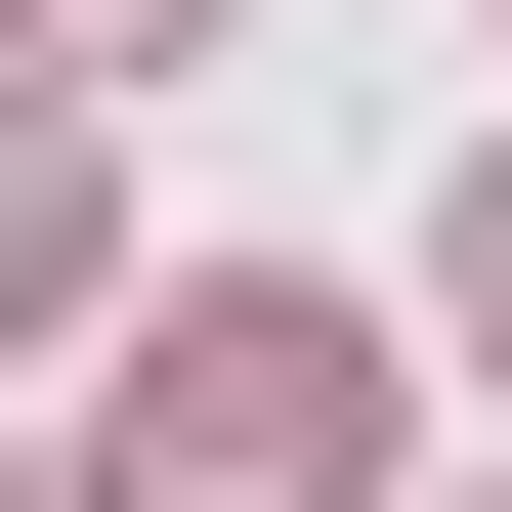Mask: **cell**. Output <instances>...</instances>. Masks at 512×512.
<instances>
[{
	"label": "cell",
	"instance_id": "cell-3",
	"mask_svg": "<svg viewBox=\"0 0 512 512\" xmlns=\"http://www.w3.org/2000/svg\"><path fill=\"white\" fill-rule=\"evenodd\" d=\"M171 43H214V0H43V86H171Z\"/></svg>",
	"mask_w": 512,
	"mask_h": 512
},
{
	"label": "cell",
	"instance_id": "cell-1",
	"mask_svg": "<svg viewBox=\"0 0 512 512\" xmlns=\"http://www.w3.org/2000/svg\"><path fill=\"white\" fill-rule=\"evenodd\" d=\"M128 512H384V299H299V256L128 299Z\"/></svg>",
	"mask_w": 512,
	"mask_h": 512
},
{
	"label": "cell",
	"instance_id": "cell-2",
	"mask_svg": "<svg viewBox=\"0 0 512 512\" xmlns=\"http://www.w3.org/2000/svg\"><path fill=\"white\" fill-rule=\"evenodd\" d=\"M0 342H86V128H0Z\"/></svg>",
	"mask_w": 512,
	"mask_h": 512
},
{
	"label": "cell",
	"instance_id": "cell-4",
	"mask_svg": "<svg viewBox=\"0 0 512 512\" xmlns=\"http://www.w3.org/2000/svg\"><path fill=\"white\" fill-rule=\"evenodd\" d=\"M470 342H512V171H470Z\"/></svg>",
	"mask_w": 512,
	"mask_h": 512
}]
</instances>
